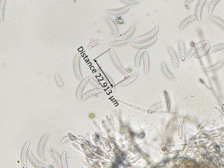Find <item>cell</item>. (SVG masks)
Instances as JSON below:
<instances>
[{"label": "cell", "instance_id": "cell-28", "mask_svg": "<svg viewBox=\"0 0 224 168\" xmlns=\"http://www.w3.org/2000/svg\"><path fill=\"white\" fill-rule=\"evenodd\" d=\"M55 79H56L57 84H58V86L61 87V89H63V90L67 92L66 91L68 90V89L65 87V86H64V84L62 82V81L61 80V79H60L59 75H58V74H56V76H55Z\"/></svg>", "mask_w": 224, "mask_h": 168}, {"label": "cell", "instance_id": "cell-30", "mask_svg": "<svg viewBox=\"0 0 224 168\" xmlns=\"http://www.w3.org/2000/svg\"><path fill=\"white\" fill-rule=\"evenodd\" d=\"M221 50H224V44H219L217 46H214L210 50L209 53H212Z\"/></svg>", "mask_w": 224, "mask_h": 168}, {"label": "cell", "instance_id": "cell-1", "mask_svg": "<svg viewBox=\"0 0 224 168\" xmlns=\"http://www.w3.org/2000/svg\"><path fill=\"white\" fill-rule=\"evenodd\" d=\"M109 53H110V56H111L112 62L114 63V65H115L116 68L119 69L123 74L126 75V76H128L129 74H128V72L125 71V69L122 67L120 61H119L118 57L116 56V54L112 48H111L109 50Z\"/></svg>", "mask_w": 224, "mask_h": 168}, {"label": "cell", "instance_id": "cell-29", "mask_svg": "<svg viewBox=\"0 0 224 168\" xmlns=\"http://www.w3.org/2000/svg\"><path fill=\"white\" fill-rule=\"evenodd\" d=\"M120 1L124 3L131 6H137L140 4V2L134 0H120Z\"/></svg>", "mask_w": 224, "mask_h": 168}, {"label": "cell", "instance_id": "cell-19", "mask_svg": "<svg viewBox=\"0 0 224 168\" xmlns=\"http://www.w3.org/2000/svg\"><path fill=\"white\" fill-rule=\"evenodd\" d=\"M89 79V78H86L84 80H83L81 84L79 86V89H78L77 92V96L78 99L81 100V96L82 91L83 89L85 86V84L87 82Z\"/></svg>", "mask_w": 224, "mask_h": 168}, {"label": "cell", "instance_id": "cell-27", "mask_svg": "<svg viewBox=\"0 0 224 168\" xmlns=\"http://www.w3.org/2000/svg\"><path fill=\"white\" fill-rule=\"evenodd\" d=\"M6 1V0H2L1 4H0V20L1 21H3L4 8H5Z\"/></svg>", "mask_w": 224, "mask_h": 168}, {"label": "cell", "instance_id": "cell-10", "mask_svg": "<svg viewBox=\"0 0 224 168\" xmlns=\"http://www.w3.org/2000/svg\"><path fill=\"white\" fill-rule=\"evenodd\" d=\"M166 48L167 49L169 53V54H170L172 59V61H173L174 68V69H176V68H177L178 65V58H177L176 54L175 52H174L173 49H172L171 46H167Z\"/></svg>", "mask_w": 224, "mask_h": 168}, {"label": "cell", "instance_id": "cell-18", "mask_svg": "<svg viewBox=\"0 0 224 168\" xmlns=\"http://www.w3.org/2000/svg\"><path fill=\"white\" fill-rule=\"evenodd\" d=\"M29 143H30V142L28 141L25 144V145L24 146L23 149H22V163H23V164L25 165H26V155Z\"/></svg>", "mask_w": 224, "mask_h": 168}, {"label": "cell", "instance_id": "cell-33", "mask_svg": "<svg viewBox=\"0 0 224 168\" xmlns=\"http://www.w3.org/2000/svg\"><path fill=\"white\" fill-rule=\"evenodd\" d=\"M66 152H65L62 154V165H63V167L64 168H67V163H66Z\"/></svg>", "mask_w": 224, "mask_h": 168}, {"label": "cell", "instance_id": "cell-32", "mask_svg": "<svg viewBox=\"0 0 224 168\" xmlns=\"http://www.w3.org/2000/svg\"><path fill=\"white\" fill-rule=\"evenodd\" d=\"M99 44H102V45H104V42H102V41H99V40H95V41H93L91 43L89 44V50H90L91 48H92L93 46H96V45H99Z\"/></svg>", "mask_w": 224, "mask_h": 168}, {"label": "cell", "instance_id": "cell-14", "mask_svg": "<svg viewBox=\"0 0 224 168\" xmlns=\"http://www.w3.org/2000/svg\"><path fill=\"white\" fill-rule=\"evenodd\" d=\"M162 69L163 73H164L165 76L168 79L172 81H175L176 80V79H175L174 77L171 75V74L169 72V71L168 70L166 65H165V64L164 62H163L162 64Z\"/></svg>", "mask_w": 224, "mask_h": 168}, {"label": "cell", "instance_id": "cell-4", "mask_svg": "<svg viewBox=\"0 0 224 168\" xmlns=\"http://www.w3.org/2000/svg\"><path fill=\"white\" fill-rule=\"evenodd\" d=\"M178 46L180 61L182 63H184L186 61V53L184 42L181 39L179 40Z\"/></svg>", "mask_w": 224, "mask_h": 168}, {"label": "cell", "instance_id": "cell-23", "mask_svg": "<svg viewBox=\"0 0 224 168\" xmlns=\"http://www.w3.org/2000/svg\"><path fill=\"white\" fill-rule=\"evenodd\" d=\"M128 43H129V42L128 39H127L126 40H117V41L115 42H110L109 45L114 46H121L127 45Z\"/></svg>", "mask_w": 224, "mask_h": 168}, {"label": "cell", "instance_id": "cell-35", "mask_svg": "<svg viewBox=\"0 0 224 168\" xmlns=\"http://www.w3.org/2000/svg\"><path fill=\"white\" fill-rule=\"evenodd\" d=\"M90 82L91 83L93 86H95L96 87L99 88L102 87L100 85V84L98 83L97 82L94 80L92 78V77H90Z\"/></svg>", "mask_w": 224, "mask_h": 168}, {"label": "cell", "instance_id": "cell-8", "mask_svg": "<svg viewBox=\"0 0 224 168\" xmlns=\"http://www.w3.org/2000/svg\"><path fill=\"white\" fill-rule=\"evenodd\" d=\"M209 42V41L208 40H204V41H201L197 44H196L193 48H191L190 50H189V53H188V57L189 59H190L191 57H192L193 54L198 50V49L203 47V46H205V45L207 44V43Z\"/></svg>", "mask_w": 224, "mask_h": 168}, {"label": "cell", "instance_id": "cell-17", "mask_svg": "<svg viewBox=\"0 0 224 168\" xmlns=\"http://www.w3.org/2000/svg\"><path fill=\"white\" fill-rule=\"evenodd\" d=\"M208 19L219 25L224 31V22L222 20L219 18L213 16H209L208 17Z\"/></svg>", "mask_w": 224, "mask_h": 168}, {"label": "cell", "instance_id": "cell-24", "mask_svg": "<svg viewBox=\"0 0 224 168\" xmlns=\"http://www.w3.org/2000/svg\"><path fill=\"white\" fill-rule=\"evenodd\" d=\"M28 158H29V160H30L31 163H32L34 166H36V167L39 168H43L44 167L43 166H42L41 164L38 163V162H37L35 159H34V157H33V156H32V154L31 151H29V152H28Z\"/></svg>", "mask_w": 224, "mask_h": 168}, {"label": "cell", "instance_id": "cell-21", "mask_svg": "<svg viewBox=\"0 0 224 168\" xmlns=\"http://www.w3.org/2000/svg\"><path fill=\"white\" fill-rule=\"evenodd\" d=\"M146 51V49L142 48V49H140L138 53H137L136 57H135V65H136L137 68H139V67L140 59H141V57H142V55Z\"/></svg>", "mask_w": 224, "mask_h": 168}, {"label": "cell", "instance_id": "cell-7", "mask_svg": "<svg viewBox=\"0 0 224 168\" xmlns=\"http://www.w3.org/2000/svg\"><path fill=\"white\" fill-rule=\"evenodd\" d=\"M135 30V25L133 24H132L131 29H129V30L128 31V32H126L125 34L123 35H121V36H116V37H114V39L116 40H126V39H128L130 36H132V35H133Z\"/></svg>", "mask_w": 224, "mask_h": 168}, {"label": "cell", "instance_id": "cell-25", "mask_svg": "<svg viewBox=\"0 0 224 168\" xmlns=\"http://www.w3.org/2000/svg\"><path fill=\"white\" fill-rule=\"evenodd\" d=\"M210 43H209V42H208V43L206 44V46H205V48H204V49H203L201 52L198 53V54H194V56H195V57H198V58H199V57H203V56H204L205 54H207V52L209 51V48H210Z\"/></svg>", "mask_w": 224, "mask_h": 168}, {"label": "cell", "instance_id": "cell-34", "mask_svg": "<svg viewBox=\"0 0 224 168\" xmlns=\"http://www.w3.org/2000/svg\"><path fill=\"white\" fill-rule=\"evenodd\" d=\"M163 105V103L158 104L155 105L154 106L151 108V109H150L149 111V113H151L155 111V109H158L159 107H161V106H162Z\"/></svg>", "mask_w": 224, "mask_h": 168}, {"label": "cell", "instance_id": "cell-20", "mask_svg": "<svg viewBox=\"0 0 224 168\" xmlns=\"http://www.w3.org/2000/svg\"><path fill=\"white\" fill-rule=\"evenodd\" d=\"M45 149H46L47 151H49V152L51 153L52 156L54 157L55 160L57 162L58 166H59V167H62V166H61V165H62V164H61V160H60V157L58 156V154H57L56 152H54V150H52V149H49V148H45Z\"/></svg>", "mask_w": 224, "mask_h": 168}, {"label": "cell", "instance_id": "cell-31", "mask_svg": "<svg viewBox=\"0 0 224 168\" xmlns=\"http://www.w3.org/2000/svg\"><path fill=\"white\" fill-rule=\"evenodd\" d=\"M219 1L220 0H212V2H211V3L209 5V12L210 14H212V13L213 8Z\"/></svg>", "mask_w": 224, "mask_h": 168}, {"label": "cell", "instance_id": "cell-9", "mask_svg": "<svg viewBox=\"0 0 224 168\" xmlns=\"http://www.w3.org/2000/svg\"><path fill=\"white\" fill-rule=\"evenodd\" d=\"M224 61L223 59H222L216 65H213V66L209 67V68L203 69V72L205 73L212 72H215V71H217L218 69H220L221 67L224 65Z\"/></svg>", "mask_w": 224, "mask_h": 168}, {"label": "cell", "instance_id": "cell-37", "mask_svg": "<svg viewBox=\"0 0 224 168\" xmlns=\"http://www.w3.org/2000/svg\"><path fill=\"white\" fill-rule=\"evenodd\" d=\"M193 1V0H186V5H188V4L191 3Z\"/></svg>", "mask_w": 224, "mask_h": 168}, {"label": "cell", "instance_id": "cell-3", "mask_svg": "<svg viewBox=\"0 0 224 168\" xmlns=\"http://www.w3.org/2000/svg\"><path fill=\"white\" fill-rule=\"evenodd\" d=\"M159 30V27L158 25H156L154 29L152 31L147 33V34L145 35H142V36H139L138 38H136V39L138 41H144V40H148L150 39L153 38L154 36H155L156 34L158 33Z\"/></svg>", "mask_w": 224, "mask_h": 168}, {"label": "cell", "instance_id": "cell-5", "mask_svg": "<svg viewBox=\"0 0 224 168\" xmlns=\"http://www.w3.org/2000/svg\"><path fill=\"white\" fill-rule=\"evenodd\" d=\"M80 57L81 54H78L75 57V61H74V68H75V72L76 76L79 80L82 81V78L79 67V61Z\"/></svg>", "mask_w": 224, "mask_h": 168}, {"label": "cell", "instance_id": "cell-2", "mask_svg": "<svg viewBox=\"0 0 224 168\" xmlns=\"http://www.w3.org/2000/svg\"><path fill=\"white\" fill-rule=\"evenodd\" d=\"M157 40L156 36L155 35L152 38L142 43H135V42H132V44L133 47L136 48H139V49H142V48H146V47H149L151 46V45L153 44Z\"/></svg>", "mask_w": 224, "mask_h": 168}, {"label": "cell", "instance_id": "cell-13", "mask_svg": "<svg viewBox=\"0 0 224 168\" xmlns=\"http://www.w3.org/2000/svg\"><path fill=\"white\" fill-rule=\"evenodd\" d=\"M48 135H49L48 134H45L41 139L40 143H39V148H38V153H39V156L42 158H44L43 155V148Z\"/></svg>", "mask_w": 224, "mask_h": 168}, {"label": "cell", "instance_id": "cell-12", "mask_svg": "<svg viewBox=\"0 0 224 168\" xmlns=\"http://www.w3.org/2000/svg\"><path fill=\"white\" fill-rule=\"evenodd\" d=\"M103 19L108 23L110 27H111V29L114 33V35L116 36H118L119 35V32H118V29L116 27V25L113 22L112 20L109 18L108 17H104Z\"/></svg>", "mask_w": 224, "mask_h": 168}, {"label": "cell", "instance_id": "cell-15", "mask_svg": "<svg viewBox=\"0 0 224 168\" xmlns=\"http://www.w3.org/2000/svg\"><path fill=\"white\" fill-rule=\"evenodd\" d=\"M144 70L145 75H147L149 72V56L146 52L144 53Z\"/></svg>", "mask_w": 224, "mask_h": 168}, {"label": "cell", "instance_id": "cell-36", "mask_svg": "<svg viewBox=\"0 0 224 168\" xmlns=\"http://www.w3.org/2000/svg\"><path fill=\"white\" fill-rule=\"evenodd\" d=\"M103 76H104V77H105V79H106L108 81V82L109 83V84H110V85H111V86H112V85H113V82H112V81L111 80L110 78H109V77L108 76H107V75H106V74H103Z\"/></svg>", "mask_w": 224, "mask_h": 168}, {"label": "cell", "instance_id": "cell-6", "mask_svg": "<svg viewBox=\"0 0 224 168\" xmlns=\"http://www.w3.org/2000/svg\"><path fill=\"white\" fill-rule=\"evenodd\" d=\"M130 7L127 6L126 7L118 9L116 10H106L107 13L110 15L117 16L124 14L129 11Z\"/></svg>", "mask_w": 224, "mask_h": 168}, {"label": "cell", "instance_id": "cell-22", "mask_svg": "<svg viewBox=\"0 0 224 168\" xmlns=\"http://www.w3.org/2000/svg\"><path fill=\"white\" fill-rule=\"evenodd\" d=\"M138 76V73H135L134 75H133L132 77H130L129 79H127L119 83V85L120 86H124L125 85H128L130 83L132 82H133L135 79L137 78V76Z\"/></svg>", "mask_w": 224, "mask_h": 168}, {"label": "cell", "instance_id": "cell-39", "mask_svg": "<svg viewBox=\"0 0 224 168\" xmlns=\"http://www.w3.org/2000/svg\"><path fill=\"white\" fill-rule=\"evenodd\" d=\"M128 71L129 72H132V69H131V68H129V69H128Z\"/></svg>", "mask_w": 224, "mask_h": 168}, {"label": "cell", "instance_id": "cell-38", "mask_svg": "<svg viewBox=\"0 0 224 168\" xmlns=\"http://www.w3.org/2000/svg\"><path fill=\"white\" fill-rule=\"evenodd\" d=\"M83 50V48L82 47H81V48H79V49H78V50H79V52H82Z\"/></svg>", "mask_w": 224, "mask_h": 168}, {"label": "cell", "instance_id": "cell-11", "mask_svg": "<svg viewBox=\"0 0 224 168\" xmlns=\"http://www.w3.org/2000/svg\"><path fill=\"white\" fill-rule=\"evenodd\" d=\"M206 1V0H200L197 5V8H196V17H197V20L200 22L201 21V11H202V8Z\"/></svg>", "mask_w": 224, "mask_h": 168}, {"label": "cell", "instance_id": "cell-26", "mask_svg": "<svg viewBox=\"0 0 224 168\" xmlns=\"http://www.w3.org/2000/svg\"><path fill=\"white\" fill-rule=\"evenodd\" d=\"M101 92H103V90L101 89H95L88 92L83 97V100L84 101L87 98L90 96L93 95L95 94Z\"/></svg>", "mask_w": 224, "mask_h": 168}, {"label": "cell", "instance_id": "cell-16", "mask_svg": "<svg viewBox=\"0 0 224 168\" xmlns=\"http://www.w3.org/2000/svg\"><path fill=\"white\" fill-rule=\"evenodd\" d=\"M197 18V17L196 16H190L188 17L187 18H186L182 22L181 25H180V28L179 29L180 30H182L183 28H184L186 26H187L189 23L190 22H192L193 20H195Z\"/></svg>", "mask_w": 224, "mask_h": 168}]
</instances>
